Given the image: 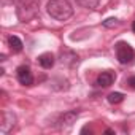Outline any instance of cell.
Here are the masks:
<instances>
[{"label": "cell", "instance_id": "obj_1", "mask_svg": "<svg viewBox=\"0 0 135 135\" xmlns=\"http://www.w3.org/2000/svg\"><path fill=\"white\" fill-rule=\"evenodd\" d=\"M46 11L52 19L62 21V22L70 19L73 15V8L69 0H49L46 5Z\"/></svg>", "mask_w": 135, "mask_h": 135}, {"label": "cell", "instance_id": "obj_2", "mask_svg": "<svg viewBox=\"0 0 135 135\" xmlns=\"http://www.w3.org/2000/svg\"><path fill=\"white\" fill-rule=\"evenodd\" d=\"M38 11V2L37 0H26L22 2L18 8V16L22 22H27L29 19H32Z\"/></svg>", "mask_w": 135, "mask_h": 135}, {"label": "cell", "instance_id": "obj_3", "mask_svg": "<svg viewBox=\"0 0 135 135\" xmlns=\"http://www.w3.org/2000/svg\"><path fill=\"white\" fill-rule=\"evenodd\" d=\"M116 57L121 64H130L135 59V51L129 43L119 41L116 43Z\"/></svg>", "mask_w": 135, "mask_h": 135}, {"label": "cell", "instance_id": "obj_4", "mask_svg": "<svg viewBox=\"0 0 135 135\" xmlns=\"http://www.w3.org/2000/svg\"><path fill=\"white\" fill-rule=\"evenodd\" d=\"M16 75H18L19 83L24 84V86H30V84L33 83V75H32V72H30V69H29L27 65H21V67H18Z\"/></svg>", "mask_w": 135, "mask_h": 135}, {"label": "cell", "instance_id": "obj_5", "mask_svg": "<svg viewBox=\"0 0 135 135\" xmlns=\"http://www.w3.org/2000/svg\"><path fill=\"white\" fill-rule=\"evenodd\" d=\"M15 122H16V116H15L13 113L3 111V114H2V122H0V132H2V133H8V132L15 127Z\"/></svg>", "mask_w": 135, "mask_h": 135}, {"label": "cell", "instance_id": "obj_6", "mask_svg": "<svg viewBox=\"0 0 135 135\" xmlns=\"http://www.w3.org/2000/svg\"><path fill=\"white\" fill-rule=\"evenodd\" d=\"M113 81H114V73H111V72H102L99 76H97V86H100V88H108L110 84H113Z\"/></svg>", "mask_w": 135, "mask_h": 135}, {"label": "cell", "instance_id": "obj_7", "mask_svg": "<svg viewBox=\"0 0 135 135\" xmlns=\"http://www.w3.org/2000/svg\"><path fill=\"white\" fill-rule=\"evenodd\" d=\"M54 56L51 52H43L38 56V64L43 67V69H51V67L54 65Z\"/></svg>", "mask_w": 135, "mask_h": 135}, {"label": "cell", "instance_id": "obj_8", "mask_svg": "<svg viewBox=\"0 0 135 135\" xmlns=\"http://www.w3.org/2000/svg\"><path fill=\"white\" fill-rule=\"evenodd\" d=\"M76 118H78V111H67V113H64V116L60 118V122L65 124V126H72V124L76 121Z\"/></svg>", "mask_w": 135, "mask_h": 135}, {"label": "cell", "instance_id": "obj_9", "mask_svg": "<svg viewBox=\"0 0 135 135\" xmlns=\"http://www.w3.org/2000/svg\"><path fill=\"white\" fill-rule=\"evenodd\" d=\"M8 45H10V48L13 49V52H21V51H22V41H21L16 35H11V37L8 38Z\"/></svg>", "mask_w": 135, "mask_h": 135}, {"label": "cell", "instance_id": "obj_10", "mask_svg": "<svg viewBox=\"0 0 135 135\" xmlns=\"http://www.w3.org/2000/svg\"><path fill=\"white\" fill-rule=\"evenodd\" d=\"M100 0H76V5H80L81 8H88V10H95L99 7Z\"/></svg>", "mask_w": 135, "mask_h": 135}, {"label": "cell", "instance_id": "obj_11", "mask_svg": "<svg viewBox=\"0 0 135 135\" xmlns=\"http://www.w3.org/2000/svg\"><path fill=\"white\" fill-rule=\"evenodd\" d=\"M122 100H124V95H122L121 92H111V94H108V102L113 103V105L121 103Z\"/></svg>", "mask_w": 135, "mask_h": 135}, {"label": "cell", "instance_id": "obj_12", "mask_svg": "<svg viewBox=\"0 0 135 135\" xmlns=\"http://www.w3.org/2000/svg\"><path fill=\"white\" fill-rule=\"evenodd\" d=\"M118 24H119V21H118L116 18H108V19H105V21H103V26H105V27H108V29L116 27Z\"/></svg>", "mask_w": 135, "mask_h": 135}, {"label": "cell", "instance_id": "obj_13", "mask_svg": "<svg viewBox=\"0 0 135 135\" xmlns=\"http://www.w3.org/2000/svg\"><path fill=\"white\" fill-rule=\"evenodd\" d=\"M127 84H129L132 89H135V76H130V78L127 80Z\"/></svg>", "mask_w": 135, "mask_h": 135}, {"label": "cell", "instance_id": "obj_14", "mask_svg": "<svg viewBox=\"0 0 135 135\" xmlns=\"http://www.w3.org/2000/svg\"><path fill=\"white\" fill-rule=\"evenodd\" d=\"M132 30L135 32V21H133V24H132Z\"/></svg>", "mask_w": 135, "mask_h": 135}]
</instances>
